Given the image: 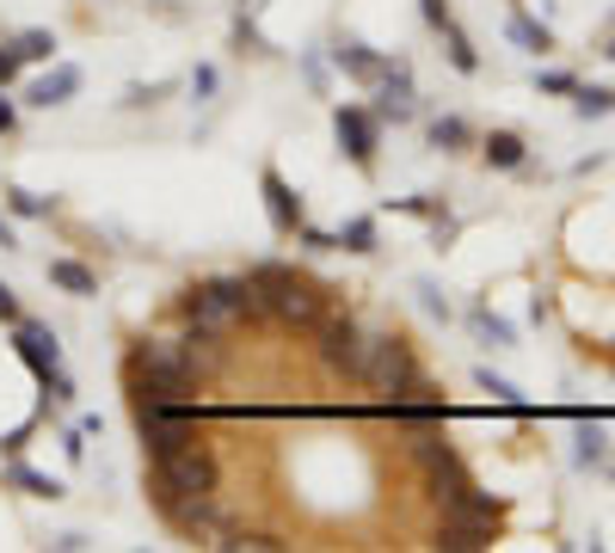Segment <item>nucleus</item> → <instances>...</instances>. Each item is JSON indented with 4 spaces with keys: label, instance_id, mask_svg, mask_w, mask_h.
Returning <instances> with one entry per match:
<instances>
[{
    "label": "nucleus",
    "instance_id": "nucleus-37",
    "mask_svg": "<svg viewBox=\"0 0 615 553\" xmlns=\"http://www.w3.org/2000/svg\"><path fill=\"white\" fill-rule=\"evenodd\" d=\"M0 320H7V326H13V320H19V295L7 290V283H0Z\"/></svg>",
    "mask_w": 615,
    "mask_h": 553
},
{
    "label": "nucleus",
    "instance_id": "nucleus-10",
    "mask_svg": "<svg viewBox=\"0 0 615 553\" xmlns=\"http://www.w3.org/2000/svg\"><path fill=\"white\" fill-rule=\"evenodd\" d=\"M13 351H19V363L31 369V375H50V369H62V351H56V332L50 326H38V320H26L19 314L13 320Z\"/></svg>",
    "mask_w": 615,
    "mask_h": 553
},
{
    "label": "nucleus",
    "instance_id": "nucleus-1",
    "mask_svg": "<svg viewBox=\"0 0 615 553\" xmlns=\"http://www.w3.org/2000/svg\"><path fill=\"white\" fill-rule=\"evenodd\" d=\"M123 388H130V406H173V400L198 394V375L185 363V344L179 339H135L123 356Z\"/></svg>",
    "mask_w": 615,
    "mask_h": 553
},
{
    "label": "nucleus",
    "instance_id": "nucleus-23",
    "mask_svg": "<svg viewBox=\"0 0 615 553\" xmlns=\"http://www.w3.org/2000/svg\"><path fill=\"white\" fill-rule=\"evenodd\" d=\"M573 111H578V118H609V111H615V92H603V87H573Z\"/></svg>",
    "mask_w": 615,
    "mask_h": 553
},
{
    "label": "nucleus",
    "instance_id": "nucleus-25",
    "mask_svg": "<svg viewBox=\"0 0 615 553\" xmlns=\"http://www.w3.org/2000/svg\"><path fill=\"white\" fill-rule=\"evenodd\" d=\"M443 38H450V62L462 68V74H474V68H481V50H474V43L462 38V26H455V19L443 26Z\"/></svg>",
    "mask_w": 615,
    "mask_h": 553
},
{
    "label": "nucleus",
    "instance_id": "nucleus-43",
    "mask_svg": "<svg viewBox=\"0 0 615 553\" xmlns=\"http://www.w3.org/2000/svg\"><path fill=\"white\" fill-rule=\"evenodd\" d=\"M609 56H615V50H609Z\"/></svg>",
    "mask_w": 615,
    "mask_h": 553
},
{
    "label": "nucleus",
    "instance_id": "nucleus-20",
    "mask_svg": "<svg viewBox=\"0 0 615 553\" xmlns=\"http://www.w3.org/2000/svg\"><path fill=\"white\" fill-rule=\"evenodd\" d=\"M468 142H474V130L462 118H437V123H431V148H443V154H462Z\"/></svg>",
    "mask_w": 615,
    "mask_h": 553
},
{
    "label": "nucleus",
    "instance_id": "nucleus-13",
    "mask_svg": "<svg viewBox=\"0 0 615 553\" xmlns=\"http://www.w3.org/2000/svg\"><path fill=\"white\" fill-rule=\"evenodd\" d=\"M375 118H394V123L413 118V74H406V62L382 68V99H375Z\"/></svg>",
    "mask_w": 615,
    "mask_h": 553
},
{
    "label": "nucleus",
    "instance_id": "nucleus-41",
    "mask_svg": "<svg viewBox=\"0 0 615 553\" xmlns=\"http://www.w3.org/2000/svg\"><path fill=\"white\" fill-rule=\"evenodd\" d=\"M0 247H13V222H0Z\"/></svg>",
    "mask_w": 615,
    "mask_h": 553
},
{
    "label": "nucleus",
    "instance_id": "nucleus-15",
    "mask_svg": "<svg viewBox=\"0 0 615 553\" xmlns=\"http://www.w3.org/2000/svg\"><path fill=\"white\" fill-rule=\"evenodd\" d=\"M74 92H81V68H68V62H62V68H50V74H43L38 87H31V105L50 111V105H68Z\"/></svg>",
    "mask_w": 615,
    "mask_h": 553
},
{
    "label": "nucleus",
    "instance_id": "nucleus-26",
    "mask_svg": "<svg viewBox=\"0 0 615 553\" xmlns=\"http://www.w3.org/2000/svg\"><path fill=\"white\" fill-rule=\"evenodd\" d=\"M13 50H19V62H50V56H56V38H50V31H19Z\"/></svg>",
    "mask_w": 615,
    "mask_h": 553
},
{
    "label": "nucleus",
    "instance_id": "nucleus-2",
    "mask_svg": "<svg viewBox=\"0 0 615 553\" xmlns=\"http://www.w3.org/2000/svg\"><path fill=\"white\" fill-rule=\"evenodd\" d=\"M179 314H185V326L222 332V339H228L241 320L265 314V308H259L253 276H210V283H191V290L179 295Z\"/></svg>",
    "mask_w": 615,
    "mask_h": 553
},
{
    "label": "nucleus",
    "instance_id": "nucleus-31",
    "mask_svg": "<svg viewBox=\"0 0 615 553\" xmlns=\"http://www.w3.org/2000/svg\"><path fill=\"white\" fill-rule=\"evenodd\" d=\"M295 234H302V247H308V252H333V247H339V234H326V228H308V222L295 228Z\"/></svg>",
    "mask_w": 615,
    "mask_h": 553
},
{
    "label": "nucleus",
    "instance_id": "nucleus-24",
    "mask_svg": "<svg viewBox=\"0 0 615 553\" xmlns=\"http://www.w3.org/2000/svg\"><path fill=\"white\" fill-rule=\"evenodd\" d=\"M339 247L345 252H375V222L370 215H351V222L339 228Z\"/></svg>",
    "mask_w": 615,
    "mask_h": 553
},
{
    "label": "nucleus",
    "instance_id": "nucleus-14",
    "mask_svg": "<svg viewBox=\"0 0 615 553\" xmlns=\"http://www.w3.org/2000/svg\"><path fill=\"white\" fill-rule=\"evenodd\" d=\"M179 344H185V363H191V375H198V382H210L215 369L228 363V339H222V332H198V326H191Z\"/></svg>",
    "mask_w": 615,
    "mask_h": 553
},
{
    "label": "nucleus",
    "instance_id": "nucleus-28",
    "mask_svg": "<svg viewBox=\"0 0 615 553\" xmlns=\"http://www.w3.org/2000/svg\"><path fill=\"white\" fill-rule=\"evenodd\" d=\"M511 38H517L523 43V50H554V38H548V31H542V26H535V19H511Z\"/></svg>",
    "mask_w": 615,
    "mask_h": 553
},
{
    "label": "nucleus",
    "instance_id": "nucleus-8",
    "mask_svg": "<svg viewBox=\"0 0 615 553\" xmlns=\"http://www.w3.org/2000/svg\"><path fill=\"white\" fill-rule=\"evenodd\" d=\"M333 135H339V148L351 154V167H357V172H375V111L339 105V111H333Z\"/></svg>",
    "mask_w": 615,
    "mask_h": 553
},
{
    "label": "nucleus",
    "instance_id": "nucleus-42",
    "mask_svg": "<svg viewBox=\"0 0 615 553\" xmlns=\"http://www.w3.org/2000/svg\"><path fill=\"white\" fill-rule=\"evenodd\" d=\"M609 467H615V461H609Z\"/></svg>",
    "mask_w": 615,
    "mask_h": 553
},
{
    "label": "nucleus",
    "instance_id": "nucleus-27",
    "mask_svg": "<svg viewBox=\"0 0 615 553\" xmlns=\"http://www.w3.org/2000/svg\"><path fill=\"white\" fill-rule=\"evenodd\" d=\"M474 382H481V394H493L498 406H511V412H523V394L517 388L505 382V375H493V369H481V375H474Z\"/></svg>",
    "mask_w": 615,
    "mask_h": 553
},
{
    "label": "nucleus",
    "instance_id": "nucleus-35",
    "mask_svg": "<svg viewBox=\"0 0 615 553\" xmlns=\"http://www.w3.org/2000/svg\"><path fill=\"white\" fill-rule=\"evenodd\" d=\"M19 68H26V62H19V50H13V43H0V87L19 80Z\"/></svg>",
    "mask_w": 615,
    "mask_h": 553
},
{
    "label": "nucleus",
    "instance_id": "nucleus-36",
    "mask_svg": "<svg viewBox=\"0 0 615 553\" xmlns=\"http://www.w3.org/2000/svg\"><path fill=\"white\" fill-rule=\"evenodd\" d=\"M431 240H437V247H450V240H455V215H431Z\"/></svg>",
    "mask_w": 615,
    "mask_h": 553
},
{
    "label": "nucleus",
    "instance_id": "nucleus-30",
    "mask_svg": "<svg viewBox=\"0 0 615 553\" xmlns=\"http://www.w3.org/2000/svg\"><path fill=\"white\" fill-rule=\"evenodd\" d=\"M43 394H50L56 406H74V382H68V369H50V375H43Z\"/></svg>",
    "mask_w": 615,
    "mask_h": 553
},
{
    "label": "nucleus",
    "instance_id": "nucleus-7",
    "mask_svg": "<svg viewBox=\"0 0 615 553\" xmlns=\"http://www.w3.org/2000/svg\"><path fill=\"white\" fill-rule=\"evenodd\" d=\"M314 351H321V363L333 369V375L357 382V369H363V326L351 314H339V308H326V314L314 320Z\"/></svg>",
    "mask_w": 615,
    "mask_h": 553
},
{
    "label": "nucleus",
    "instance_id": "nucleus-19",
    "mask_svg": "<svg viewBox=\"0 0 615 553\" xmlns=\"http://www.w3.org/2000/svg\"><path fill=\"white\" fill-rule=\"evenodd\" d=\"M333 56H339V68H351V74H357V80H382V62H375V56L363 50L357 38H345V43H339Z\"/></svg>",
    "mask_w": 615,
    "mask_h": 553
},
{
    "label": "nucleus",
    "instance_id": "nucleus-5",
    "mask_svg": "<svg viewBox=\"0 0 615 553\" xmlns=\"http://www.w3.org/2000/svg\"><path fill=\"white\" fill-rule=\"evenodd\" d=\"M215 480H222V467H215L210 443H179L167 449V455H148V499L167 504V499H191V492H215Z\"/></svg>",
    "mask_w": 615,
    "mask_h": 553
},
{
    "label": "nucleus",
    "instance_id": "nucleus-34",
    "mask_svg": "<svg viewBox=\"0 0 615 553\" xmlns=\"http://www.w3.org/2000/svg\"><path fill=\"white\" fill-rule=\"evenodd\" d=\"M419 13H425L431 31H443V26H450V0H419Z\"/></svg>",
    "mask_w": 615,
    "mask_h": 553
},
{
    "label": "nucleus",
    "instance_id": "nucleus-12",
    "mask_svg": "<svg viewBox=\"0 0 615 553\" xmlns=\"http://www.w3.org/2000/svg\"><path fill=\"white\" fill-rule=\"evenodd\" d=\"M265 210H271V228H278V234H295V228H302V198H295L290 184H283V172L278 167H265Z\"/></svg>",
    "mask_w": 615,
    "mask_h": 553
},
{
    "label": "nucleus",
    "instance_id": "nucleus-39",
    "mask_svg": "<svg viewBox=\"0 0 615 553\" xmlns=\"http://www.w3.org/2000/svg\"><path fill=\"white\" fill-rule=\"evenodd\" d=\"M191 92H215V68H198V74H191Z\"/></svg>",
    "mask_w": 615,
    "mask_h": 553
},
{
    "label": "nucleus",
    "instance_id": "nucleus-6",
    "mask_svg": "<svg viewBox=\"0 0 615 553\" xmlns=\"http://www.w3.org/2000/svg\"><path fill=\"white\" fill-rule=\"evenodd\" d=\"M498 529H505V499L468 486L462 499L443 504L437 547H450V553H481V547H493V541H498Z\"/></svg>",
    "mask_w": 615,
    "mask_h": 553
},
{
    "label": "nucleus",
    "instance_id": "nucleus-11",
    "mask_svg": "<svg viewBox=\"0 0 615 553\" xmlns=\"http://www.w3.org/2000/svg\"><path fill=\"white\" fill-rule=\"evenodd\" d=\"M406 461H413V467H443V461H455V443L450 436H443V424H406Z\"/></svg>",
    "mask_w": 615,
    "mask_h": 553
},
{
    "label": "nucleus",
    "instance_id": "nucleus-16",
    "mask_svg": "<svg viewBox=\"0 0 615 553\" xmlns=\"http://www.w3.org/2000/svg\"><path fill=\"white\" fill-rule=\"evenodd\" d=\"M573 455H578V467H609V436H603V424H597V419H585V412H578Z\"/></svg>",
    "mask_w": 615,
    "mask_h": 553
},
{
    "label": "nucleus",
    "instance_id": "nucleus-29",
    "mask_svg": "<svg viewBox=\"0 0 615 553\" xmlns=\"http://www.w3.org/2000/svg\"><path fill=\"white\" fill-rule=\"evenodd\" d=\"M7 203H13V215H50V198H38V191H26V184H13Z\"/></svg>",
    "mask_w": 615,
    "mask_h": 553
},
{
    "label": "nucleus",
    "instance_id": "nucleus-32",
    "mask_svg": "<svg viewBox=\"0 0 615 553\" xmlns=\"http://www.w3.org/2000/svg\"><path fill=\"white\" fill-rule=\"evenodd\" d=\"M419 302H425V314H431V320H450V302L437 295V283H419Z\"/></svg>",
    "mask_w": 615,
    "mask_h": 553
},
{
    "label": "nucleus",
    "instance_id": "nucleus-18",
    "mask_svg": "<svg viewBox=\"0 0 615 553\" xmlns=\"http://www.w3.org/2000/svg\"><path fill=\"white\" fill-rule=\"evenodd\" d=\"M50 283H62L68 295H93L99 290V276L87 271V264H74V259H56L50 264Z\"/></svg>",
    "mask_w": 615,
    "mask_h": 553
},
{
    "label": "nucleus",
    "instance_id": "nucleus-9",
    "mask_svg": "<svg viewBox=\"0 0 615 553\" xmlns=\"http://www.w3.org/2000/svg\"><path fill=\"white\" fill-rule=\"evenodd\" d=\"M154 511H161L167 523L179 529V535H215V529L228 523V516H222V504H215V492H191V499H167V504H154Z\"/></svg>",
    "mask_w": 615,
    "mask_h": 553
},
{
    "label": "nucleus",
    "instance_id": "nucleus-38",
    "mask_svg": "<svg viewBox=\"0 0 615 553\" xmlns=\"http://www.w3.org/2000/svg\"><path fill=\"white\" fill-rule=\"evenodd\" d=\"M26 436H31V431H13L7 443H0V449H7V461H19V455H26Z\"/></svg>",
    "mask_w": 615,
    "mask_h": 553
},
{
    "label": "nucleus",
    "instance_id": "nucleus-4",
    "mask_svg": "<svg viewBox=\"0 0 615 553\" xmlns=\"http://www.w3.org/2000/svg\"><path fill=\"white\" fill-rule=\"evenodd\" d=\"M357 382L370 388V394H382V400L431 388L425 369H419V356H413V344H406L401 332H363V369H357Z\"/></svg>",
    "mask_w": 615,
    "mask_h": 553
},
{
    "label": "nucleus",
    "instance_id": "nucleus-3",
    "mask_svg": "<svg viewBox=\"0 0 615 553\" xmlns=\"http://www.w3.org/2000/svg\"><path fill=\"white\" fill-rule=\"evenodd\" d=\"M246 276H253V290H259V308L271 320H283V326H314L326 314V290L314 276L290 271V264H253Z\"/></svg>",
    "mask_w": 615,
    "mask_h": 553
},
{
    "label": "nucleus",
    "instance_id": "nucleus-22",
    "mask_svg": "<svg viewBox=\"0 0 615 553\" xmlns=\"http://www.w3.org/2000/svg\"><path fill=\"white\" fill-rule=\"evenodd\" d=\"M7 480H13V486H26V492H38V499H62V486H56L50 474H38V467H26V461H13V467H7Z\"/></svg>",
    "mask_w": 615,
    "mask_h": 553
},
{
    "label": "nucleus",
    "instance_id": "nucleus-33",
    "mask_svg": "<svg viewBox=\"0 0 615 553\" xmlns=\"http://www.w3.org/2000/svg\"><path fill=\"white\" fill-rule=\"evenodd\" d=\"M535 87H542V92H573L578 80L566 74V68H548V74H535Z\"/></svg>",
    "mask_w": 615,
    "mask_h": 553
},
{
    "label": "nucleus",
    "instance_id": "nucleus-17",
    "mask_svg": "<svg viewBox=\"0 0 615 553\" xmlns=\"http://www.w3.org/2000/svg\"><path fill=\"white\" fill-rule=\"evenodd\" d=\"M481 154H486V167H498V172H523V135H511V130H493L481 142Z\"/></svg>",
    "mask_w": 615,
    "mask_h": 553
},
{
    "label": "nucleus",
    "instance_id": "nucleus-40",
    "mask_svg": "<svg viewBox=\"0 0 615 553\" xmlns=\"http://www.w3.org/2000/svg\"><path fill=\"white\" fill-rule=\"evenodd\" d=\"M13 130V105H7V99H0V135Z\"/></svg>",
    "mask_w": 615,
    "mask_h": 553
},
{
    "label": "nucleus",
    "instance_id": "nucleus-21",
    "mask_svg": "<svg viewBox=\"0 0 615 553\" xmlns=\"http://www.w3.org/2000/svg\"><path fill=\"white\" fill-rule=\"evenodd\" d=\"M468 326L481 332L486 344H498V351H505V344H517V332H511V320H498V314H486V308H474L468 314Z\"/></svg>",
    "mask_w": 615,
    "mask_h": 553
}]
</instances>
